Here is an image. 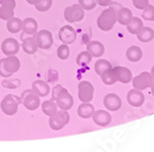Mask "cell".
I'll return each instance as SVG.
<instances>
[{"instance_id":"6","label":"cell","mask_w":154,"mask_h":152,"mask_svg":"<svg viewBox=\"0 0 154 152\" xmlns=\"http://www.w3.org/2000/svg\"><path fill=\"white\" fill-rule=\"evenodd\" d=\"M21 103L24 107L29 111H35L40 106V97L32 90H26L22 92L21 97Z\"/></svg>"},{"instance_id":"33","label":"cell","mask_w":154,"mask_h":152,"mask_svg":"<svg viewBox=\"0 0 154 152\" xmlns=\"http://www.w3.org/2000/svg\"><path fill=\"white\" fill-rule=\"evenodd\" d=\"M143 20L148 21H154V7L152 5H148L141 14Z\"/></svg>"},{"instance_id":"28","label":"cell","mask_w":154,"mask_h":152,"mask_svg":"<svg viewBox=\"0 0 154 152\" xmlns=\"http://www.w3.org/2000/svg\"><path fill=\"white\" fill-rule=\"evenodd\" d=\"M101 78H102L103 82L105 85H108V86L114 85L115 83L117 81L116 76V73H115V70H114L113 67L106 69V70L101 75Z\"/></svg>"},{"instance_id":"29","label":"cell","mask_w":154,"mask_h":152,"mask_svg":"<svg viewBox=\"0 0 154 152\" xmlns=\"http://www.w3.org/2000/svg\"><path fill=\"white\" fill-rule=\"evenodd\" d=\"M127 26H128V31L131 34H137L143 28V21L139 18L135 17L132 18L131 21Z\"/></svg>"},{"instance_id":"3","label":"cell","mask_w":154,"mask_h":152,"mask_svg":"<svg viewBox=\"0 0 154 152\" xmlns=\"http://www.w3.org/2000/svg\"><path fill=\"white\" fill-rule=\"evenodd\" d=\"M116 22V11L114 8L104 9L97 19V25L103 32H109Z\"/></svg>"},{"instance_id":"16","label":"cell","mask_w":154,"mask_h":152,"mask_svg":"<svg viewBox=\"0 0 154 152\" xmlns=\"http://www.w3.org/2000/svg\"><path fill=\"white\" fill-rule=\"evenodd\" d=\"M38 29V23L37 21L32 18H26L22 21V33L21 36H33L37 32Z\"/></svg>"},{"instance_id":"31","label":"cell","mask_w":154,"mask_h":152,"mask_svg":"<svg viewBox=\"0 0 154 152\" xmlns=\"http://www.w3.org/2000/svg\"><path fill=\"white\" fill-rule=\"evenodd\" d=\"M112 67V64L104 59H99L98 61H96L95 65H94V70L96 72L97 75L101 76L106 69L111 68Z\"/></svg>"},{"instance_id":"9","label":"cell","mask_w":154,"mask_h":152,"mask_svg":"<svg viewBox=\"0 0 154 152\" xmlns=\"http://www.w3.org/2000/svg\"><path fill=\"white\" fill-rule=\"evenodd\" d=\"M78 95L79 99L82 102H91L93 99V92H94V87L89 81L83 80L79 83L78 86Z\"/></svg>"},{"instance_id":"12","label":"cell","mask_w":154,"mask_h":152,"mask_svg":"<svg viewBox=\"0 0 154 152\" xmlns=\"http://www.w3.org/2000/svg\"><path fill=\"white\" fill-rule=\"evenodd\" d=\"M16 8L15 0H1L0 7V19L8 20L14 17V9Z\"/></svg>"},{"instance_id":"18","label":"cell","mask_w":154,"mask_h":152,"mask_svg":"<svg viewBox=\"0 0 154 152\" xmlns=\"http://www.w3.org/2000/svg\"><path fill=\"white\" fill-rule=\"evenodd\" d=\"M91 117L93 119V122L100 126H106L112 121L111 114L107 111H103V110L96 111V112L93 113Z\"/></svg>"},{"instance_id":"30","label":"cell","mask_w":154,"mask_h":152,"mask_svg":"<svg viewBox=\"0 0 154 152\" xmlns=\"http://www.w3.org/2000/svg\"><path fill=\"white\" fill-rule=\"evenodd\" d=\"M92 60V55L88 52V51H84L81 52L76 58V63L79 66H85L89 65Z\"/></svg>"},{"instance_id":"34","label":"cell","mask_w":154,"mask_h":152,"mask_svg":"<svg viewBox=\"0 0 154 152\" xmlns=\"http://www.w3.org/2000/svg\"><path fill=\"white\" fill-rule=\"evenodd\" d=\"M53 5V0H41V1L35 5V8L40 12H45L51 8Z\"/></svg>"},{"instance_id":"10","label":"cell","mask_w":154,"mask_h":152,"mask_svg":"<svg viewBox=\"0 0 154 152\" xmlns=\"http://www.w3.org/2000/svg\"><path fill=\"white\" fill-rule=\"evenodd\" d=\"M133 87L139 90H144L150 88L153 84V78L149 72H142L134 78H132Z\"/></svg>"},{"instance_id":"2","label":"cell","mask_w":154,"mask_h":152,"mask_svg":"<svg viewBox=\"0 0 154 152\" xmlns=\"http://www.w3.org/2000/svg\"><path fill=\"white\" fill-rule=\"evenodd\" d=\"M20 68V61L15 55H8V57L0 60V76L9 78Z\"/></svg>"},{"instance_id":"24","label":"cell","mask_w":154,"mask_h":152,"mask_svg":"<svg viewBox=\"0 0 154 152\" xmlns=\"http://www.w3.org/2000/svg\"><path fill=\"white\" fill-rule=\"evenodd\" d=\"M137 37L141 43H149L154 39V31L149 27L143 26L140 32L137 34Z\"/></svg>"},{"instance_id":"20","label":"cell","mask_w":154,"mask_h":152,"mask_svg":"<svg viewBox=\"0 0 154 152\" xmlns=\"http://www.w3.org/2000/svg\"><path fill=\"white\" fill-rule=\"evenodd\" d=\"M87 51L93 57H101L104 53V45L99 41H91L87 44Z\"/></svg>"},{"instance_id":"17","label":"cell","mask_w":154,"mask_h":152,"mask_svg":"<svg viewBox=\"0 0 154 152\" xmlns=\"http://www.w3.org/2000/svg\"><path fill=\"white\" fill-rule=\"evenodd\" d=\"M114 70L116 76L117 81L123 83V84H128L129 82L132 81V73L128 67H124V66H116L114 67Z\"/></svg>"},{"instance_id":"37","label":"cell","mask_w":154,"mask_h":152,"mask_svg":"<svg viewBox=\"0 0 154 152\" xmlns=\"http://www.w3.org/2000/svg\"><path fill=\"white\" fill-rule=\"evenodd\" d=\"M96 3L102 7H106L112 3V0H96Z\"/></svg>"},{"instance_id":"38","label":"cell","mask_w":154,"mask_h":152,"mask_svg":"<svg viewBox=\"0 0 154 152\" xmlns=\"http://www.w3.org/2000/svg\"><path fill=\"white\" fill-rule=\"evenodd\" d=\"M26 1L29 3L30 5H33V6H35L36 4H38L41 0H26Z\"/></svg>"},{"instance_id":"27","label":"cell","mask_w":154,"mask_h":152,"mask_svg":"<svg viewBox=\"0 0 154 152\" xmlns=\"http://www.w3.org/2000/svg\"><path fill=\"white\" fill-rule=\"evenodd\" d=\"M7 29L10 33H18L22 30V20L19 18H11L7 20Z\"/></svg>"},{"instance_id":"35","label":"cell","mask_w":154,"mask_h":152,"mask_svg":"<svg viewBox=\"0 0 154 152\" xmlns=\"http://www.w3.org/2000/svg\"><path fill=\"white\" fill-rule=\"evenodd\" d=\"M79 4L84 10H92L96 8V0H79Z\"/></svg>"},{"instance_id":"7","label":"cell","mask_w":154,"mask_h":152,"mask_svg":"<svg viewBox=\"0 0 154 152\" xmlns=\"http://www.w3.org/2000/svg\"><path fill=\"white\" fill-rule=\"evenodd\" d=\"M84 16H85L84 9L80 7L79 4H75L73 6L67 7L65 8L64 11L65 20L70 23L81 21L84 19Z\"/></svg>"},{"instance_id":"36","label":"cell","mask_w":154,"mask_h":152,"mask_svg":"<svg viewBox=\"0 0 154 152\" xmlns=\"http://www.w3.org/2000/svg\"><path fill=\"white\" fill-rule=\"evenodd\" d=\"M134 7L137 9H144L149 5V0H132Z\"/></svg>"},{"instance_id":"25","label":"cell","mask_w":154,"mask_h":152,"mask_svg":"<svg viewBox=\"0 0 154 152\" xmlns=\"http://www.w3.org/2000/svg\"><path fill=\"white\" fill-rule=\"evenodd\" d=\"M125 55H127V58L130 61V62H138L142 58V50L139 48L138 46H131L128 49L127 53H125Z\"/></svg>"},{"instance_id":"26","label":"cell","mask_w":154,"mask_h":152,"mask_svg":"<svg viewBox=\"0 0 154 152\" xmlns=\"http://www.w3.org/2000/svg\"><path fill=\"white\" fill-rule=\"evenodd\" d=\"M42 110L43 113L47 116H53L57 112V105L54 100H48L42 103Z\"/></svg>"},{"instance_id":"4","label":"cell","mask_w":154,"mask_h":152,"mask_svg":"<svg viewBox=\"0 0 154 152\" xmlns=\"http://www.w3.org/2000/svg\"><path fill=\"white\" fill-rule=\"evenodd\" d=\"M20 103H21L20 97L13 94H8L2 100L1 103H0V107H1L2 112L6 115L12 116L17 114Z\"/></svg>"},{"instance_id":"40","label":"cell","mask_w":154,"mask_h":152,"mask_svg":"<svg viewBox=\"0 0 154 152\" xmlns=\"http://www.w3.org/2000/svg\"><path fill=\"white\" fill-rule=\"evenodd\" d=\"M151 93H152V95H153V97H154V83L151 85Z\"/></svg>"},{"instance_id":"21","label":"cell","mask_w":154,"mask_h":152,"mask_svg":"<svg viewBox=\"0 0 154 152\" xmlns=\"http://www.w3.org/2000/svg\"><path fill=\"white\" fill-rule=\"evenodd\" d=\"M22 40V48L24 52L28 54H34L37 52L38 46L36 44V41L33 36H28L20 38Z\"/></svg>"},{"instance_id":"14","label":"cell","mask_w":154,"mask_h":152,"mask_svg":"<svg viewBox=\"0 0 154 152\" xmlns=\"http://www.w3.org/2000/svg\"><path fill=\"white\" fill-rule=\"evenodd\" d=\"M20 44L14 38H7L2 41L1 51L6 55H15L19 53Z\"/></svg>"},{"instance_id":"32","label":"cell","mask_w":154,"mask_h":152,"mask_svg":"<svg viewBox=\"0 0 154 152\" xmlns=\"http://www.w3.org/2000/svg\"><path fill=\"white\" fill-rule=\"evenodd\" d=\"M69 54H70V49L68 47V44H61L58 49H57V56L61 60H66L69 57Z\"/></svg>"},{"instance_id":"39","label":"cell","mask_w":154,"mask_h":152,"mask_svg":"<svg viewBox=\"0 0 154 152\" xmlns=\"http://www.w3.org/2000/svg\"><path fill=\"white\" fill-rule=\"evenodd\" d=\"M151 76H152V78H153V80H154V65L152 66V68H151Z\"/></svg>"},{"instance_id":"13","label":"cell","mask_w":154,"mask_h":152,"mask_svg":"<svg viewBox=\"0 0 154 152\" xmlns=\"http://www.w3.org/2000/svg\"><path fill=\"white\" fill-rule=\"evenodd\" d=\"M103 104L107 110L111 112H116L121 108L122 100L116 93H109L103 98Z\"/></svg>"},{"instance_id":"15","label":"cell","mask_w":154,"mask_h":152,"mask_svg":"<svg viewBox=\"0 0 154 152\" xmlns=\"http://www.w3.org/2000/svg\"><path fill=\"white\" fill-rule=\"evenodd\" d=\"M127 99L128 102L133 107H140L145 102L144 94L141 92V90L137 89H133L128 91Z\"/></svg>"},{"instance_id":"23","label":"cell","mask_w":154,"mask_h":152,"mask_svg":"<svg viewBox=\"0 0 154 152\" xmlns=\"http://www.w3.org/2000/svg\"><path fill=\"white\" fill-rule=\"evenodd\" d=\"M94 112V107L90 102H83L78 108V114L83 119H88L91 117Z\"/></svg>"},{"instance_id":"8","label":"cell","mask_w":154,"mask_h":152,"mask_svg":"<svg viewBox=\"0 0 154 152\" xmlns=\"http://www.w3.org/2000/svg\"><path fill=\"white\" fill-rule=\"evenodd\" d=\"M34 39L38 48L42 50H48L54 44V38L51 32L47 30H42L35 33Z\"/></svg>"},{"instance_id":"11","label":"cell","mask_w":154,"mask_h":152,"mask_svg":"<svg viewBox=\"0 0 154 152\" xmlns=\"http://www.w3.org/2000/svg\"><path fill=\"white\" fill-rule=\"evenodd\" d=\"M58 38L63 44H71L77 39V32L73 27L69 25H65L58 32Z\"/></svg>"},{"instance_id":"5","label":"cell","mask_w":154,"mask_h":152,"mask_svg":"<svg viewBox=\"0 0 154 152\" xmlns=\"http://www.w3.org/2000/svg\"><path fill=\"white\" fill-rule=\"evenodd\" d=\"M69 120H70V115L67 113V111L60 110L57 111L54 115L50 116L49 126L54 131H58L66 126L69 123Z\"/></svg>"},{"instance_id":"22","label":"cell","mask_w":154,"mask_h":152,"mask_svg":"<svg viewBox=\"0 0 154 152\" xmlns=\"http://www.w3.org/2000/svg\"><path fill=\"white\" fill-rule=\"evenodd\" d=\"M132 12L128 8H121L116 11V21L121 25H128L132 20Z\"/></svg>"},{"instance_id":"1","label":"cell","mask_w":154,"mask_h":152,"mask_svg":"<svg viewBox=\"0 0 154 152\" xmlns=\"http://www.w3.org/2000/svg\"><path fill=\"white\" fill-rule=\"evenodd\" d=\"M52 100L57 103L60 110L68 111L70 110L74 104V100L72 95L67 91L66 89L63 88L61 85H57L52 90Z\"/></svg>"},{"instance_id":"19","label":"cell","mask_w":154,"mask_h":152,"mask_svg":"<svg viewBox=\"0 0 154 152\" xmlns=\"http://www.w3.org/2000/svg\"><path fill=\"white\" fill-rule=\"evenodd\" d=\"M32 90L39 97H46L51 91L48 83L44 80H35L32 85Z\"/></svg>"}]
</instances>
